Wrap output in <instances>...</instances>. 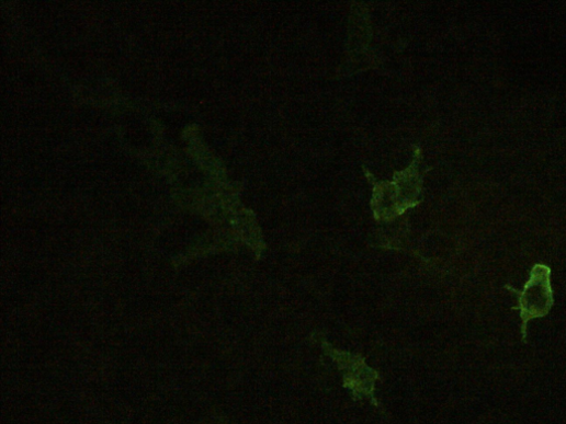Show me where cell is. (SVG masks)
Here are the masks:
<instances>
[{
  "label": "cell",
  "mask_w": 566,
  "mask_h": 424,
  "mask_svg": "<svg viewBox=\"0 0 566 424\" xmlns=\"http://www.w3.org/2000/svg\"><path fill=\"white\" fill-rule=\"evenodd\" d=\"M507 289L518 297L519 303L512 310L520 311L521 333L525 342L529 321L544 318L554 305L551 268L545 264H535L522 293L510 286H507Z\"/></svg>",
  "instance_id": "1"
}]
</instances>
